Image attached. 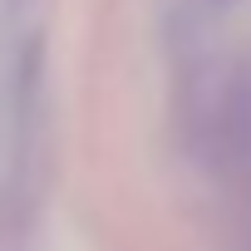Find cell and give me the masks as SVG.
Returning a JSON list of instances; mask_svg holds the SVG:
<instances>
[]
</instances>
